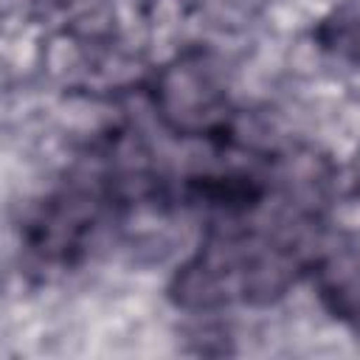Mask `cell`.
<instances>
[{"instance_id":"7a4b0ae2","label":"cell","mask_w":360,"mask_h":360,"mask_svg":"<svg viewBox=\"0 0 360 360\" xmlns=\"http://www.w3.org/2000/svg\"><path fill=\"white\" fill-rule=\"evenodd\" d=\"M323 42L335 53L360 62V14H340L323 28Z\"/></svg>"},{"instance_id":"6da1fadb","label":"cell","mask_w":360,"mask_h":360,"mask_svg":"<svg viewBox=\"0 0 360 360\" xmlns=\"http://www.w3.org/2000/svg\"><path fill=\"white\" fill-rule=\"evenodd\" d=\"M158 101L160 112L174 129L194 132L208 127L217 118L219 93L211 82V76L191 62L174 65L160 76L158 84Z\"/></svg>"}]
</instances>
